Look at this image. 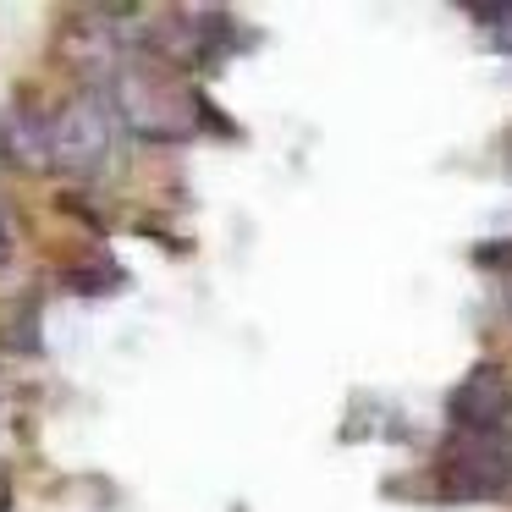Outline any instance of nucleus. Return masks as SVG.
Segmentation results:
<instances>
[{
	"label": "nucleus",
	"mask_w": 512,
	"mask_h": 512,
	"mask_svg": "<svg viewBox=\"0 0 512 512\" xmlns=\"http://www.w3.org/2000/svg\"><path fill=\"white\" fill-rule=\"evenodd\" d=\"M100 94L111 100L116 122H122L127 133L149 138V144H188V138H199L204 116L221 122L215 105L193 89V78H182L177 67L144 56V50H133L111 78H100Z\"/></svg>",
	"instance_id": "obj_1"
},
{
	"label": "nucleus",
	"mask_w": 512,
	"mask_h": 512,
	"mask_svg": "<svg viewBox=\"0 0 512 512\" xmlns=\"http://www.w3.org/2000/svg\"><path fill=\"white\" fill-rule=\"evenodd\" d=\"M116 133H122V122H116L111 100L100 89H78L50 111V166L67 177H100L116 155Z\"/></svg>",
	"instance_id": "obj_2"
},
{
	"label": "nucleus",
	"mask_w": 512,
	"mask_h": 512,
	"mask_svg": "<svg viewBox=\"0 0 512 512\" xmlns=\"http://www.w3.org/2000/svg\"><path fill=\"white\" fill-rule=\"evenodd\" d=\"M457 435H512V369L474 364L446 397Z\"/></svg>",
	"instance_id": "obj_3"
},
{
	"label": "nucleus",
	"mask_w": 512,
	"mask_h": 512,
	"mask_svg": "<svg viewBox=\"0 0 512 512\" xmlns=\"http://www.w3.org/2000/svg\"><path fill=\"white\" fill-rule=\"evenodd\" d=\"M0 155L17 171H28V177L56 171L50 166V105H39L34 94H17L6 105V116H0Z\"/></svg>",
	"instance_id": "obj_4"
},
{
	"label": "nucleus",
	"mask_w": 512,
	"mask_h": 512,
	"mask_svg": "<svg viewBox=\"0 0 512 512\" xmlns=\"http://www.w3.org/2000/svg\"><path fill=\"white\" fill-rule=\"evenodd\" d=\"M0 347H6V353H23V358H34L39 347H45L34 298H12L6 309H0Z\"/></svg>",
	"instance_id": "obj_5"
},
{
	"label": "nucleus",
	"mask_w": 512,
	"mask_h": 512,
	"mask_svg": "<svg viewBox=\"0 0 512 512\" xmlns=\"http://www.w3.org/2000/svg\"><path fill=\"white\" fill-rule=\"evenodd\" d=\"M468 23L496 50H512V0H501V6H468Z\"/></svg>",
	"instance_id": "obj_6"
},
{
	"label": "nucleus",
	"mask_w": 512,
	"mask_h": 512,
	"mask_svg": "<svg viewBox=\"0 0 512 512\" xmlns=\"http://www.w3.org/2000/svg\"><path fill=\"white\" fill-rule=\"evenodd\" d=\"M474 259H479L485 270H496V265H512V237H507V243H479V248H474Z\"/></svg>",
	"instance_id": "obj_7"
},
{
	"label": "nucleus",
	"mask_w": 512,
	"mask_h": 512,
	"mask_svg": "<svg viewBox=\"0 0 512 512\" xmlns=\"http://www.w3.org/2000/svg\"><path fill=\"white\" fill-rule=\"evenodd\" d=\"M12 259V232H6V215H0V265Z\"/></svg>",
	"instance_id": "obj_8"
},
{
	"label": "nucleus",
	"mask_w": 512,
	"mask_h": 512,
	"mask_svg": "<svg viewBox=\"0 0 512 512\" xmlns=\"http://www.w3.org/2000/svg\"><path fill=\"white\" fill-rule=\"evenodd\" d=\"M0 512H12V485L0 479Z\"/></svg>",
	"instance_id": "obj_9"
},
{
	"label": "nucleus",
	"mask_w": 512,
	"mask_h": 512,
	"mask_svg": "<svg viewBox=\"0 0 512 512\" xmlns=\"http://www.w3.org/2000/svg\"><path fill=\"white\" fill-rule=\"evenodd\" d=\"M507 314H512V287H507Z\"/></svg>",
	"instance_id": "obj_10"
},
{
	"label": "nucleus",
	"mask_w": 512,
	"mask_h": 512,
	"mask_svg": "<svg viewBox=\"0 0 512 512\" xmlns=\"http://www.w3.org/2000/svg\"><path fill=\"white\" fill-rule=\"evenodd\" d=\"M507 166H512V144H507Z\"/></svg>",
	"instance_id": "obj_11"
}]
</instances>
